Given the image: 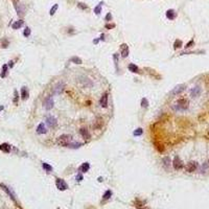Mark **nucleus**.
Instances as JSON below:
<instances>
[{"label": "nucleus", "mask_w": 209, "mask_h": 209, "mask_svg": "<svg viewBox=\"0 0 209 209\" xmlns=\"http://www.w3.org/2000/svg\"><path fill=\"white\" fill-rule=\"evenodd\" d=\"M135 207L137 209H150L148 207H145L144 202H142L141 200H139V199H136L135 200Z\"/></svg>", "instance_id": "9d476101"}, {"label": "nucleus", "mask_w": 209, "mask_h": 209, "mask_svg": "<svg viewBox=\"0 0 209 209\" xmlns=\"http://www.w3.org/2000/svg\"><path fill=\"white\" fill-rule=\"evenodd\" d=\"M101 4H102V2H100L98 5L96 6V8H94V13L96 14V15H99V14H100V11H101Z\"/></svg>", "instance_id": "c85d7f7f"}, {"label": "nucleus", "mask_w": 209, "mask_h": 209, "mask_svg": "<svg viewBox=\"0 0 209 209\" xmlns=\"http://www.w3.org/2000/svg\"><path fill=\"white\" fill-rule=\"evenodd\" d=\"M63 88H64V84H63V83H59L58 85L55 86V88H54V93L55 94H60L61 91L63 90Z\"/></svg>", "instance_id": "6ab92c4d"}, {"label": "nucleus", "mask_w": 209, "mask_h": 209, "mask_svg": "<svg viewBox=\"0 0 209 209\" xmlns=\"http://www.w3.org/2000/svg\"><path fill=\"white\" fill-rule=\"evenodd\" d=\"M8 44H9V43H8V41H5V40H4V41H3V46H2V47H3V48L8 47Z\"/></svg>", "instance_id": "37998d69"}, {"label": "nucleus", "mask_w": 209, "mask_h": 209, "mask_svg": "<svg viewBox=\"0 0 209 209\" xmlns=\"http://www.w3.org/2000/svg\"><path fill=\"white\" fill-rule=\"evenodd\" d=\"M190 93H191V96H193V97L199 96L201 94V88L200 87H194V88H192V90H191Z\"/></svg>", "instance_id": "f3484780"}, {"label": "nucleus", "mask_w": 209, "mask_h": 209, "mask_svg": "<svg viewBox=\"0 0 209 209\" xmlns=\"http://www.w3.org/2000/svg\"><path fill=\"white\" fill-rule=\"evenodd\" d=\"M120 50H121V57L122 58H127L129 55V46L127 44H122L120 46Z\"/></svg>", "instance_id": "6e6552de"}, {"label": "nucleus", "mask_w": 209, "mask_h": 209, "mask_svg": "<svg viewBox=\"0 0 209 209\" xmlns=\"http://www.w3.org/2000/svg\"><path fill=\"white\" fill-rule=\"evenodd\" d=\"M93 42H94V43H95V44H97V43H98V40H94Z\"/></svg>", "instance_id": "a18cd8bd"}, {"label": "nucleus", "mask_w": 209, "mask_h": 209, "mask_svg": "<svg viewBox=\"0 0 209 209\" xmlns=\"http://www.w3.org/2000/svg\"><path fill=\"white\" fill-rule=\"evenodd\" d=\"M82 145V143H69V148H72V149H76V148H80Z\"/></svg>", "instance_id": "473e14b6"}, {"label": "nucleus", "mask_w": 209, "mask_h": 209, "mask_svg": "<svg viewBox=\"0 0 209 209\" xmlns=\"http://www.w3.org/2000/svg\"><path fill=\"white\" fill-rule=\"evenodd\" d=\"M1 187L3 188V189H4V190H5L6 192H8V193H9V196H10V197H11V198H12V199H13L14 201H15V197H14V193H13V192H12V191H11V190L9 189V188H8V187H6L5 185H3V184H1Z\"/></svg>", "instance_id": "412c9836"}, {"label": "nucleus", "mask_w": 209, "mask_h": 209, "mask_svg": "<svg viewBox=\"0 0 209 209\" xmlns=\"http://www.w3.org/2000/svg\"><path fill=\"white\" fill-rule=\"evenodd\" d=\"M176 16H177V13L173 11V10H168L166 12V17L168 18L169 20H173L176 18Z\"/></svg>", "instance_id": "4468645a"}, {"label": "nucleus", "mask_w": 209, "mask_h": 209, "mask_svg": "<svg viewBox=\"0 0 209 209\" xmlns=\"http://www.w3.org/2000/svg\"><path fill=\"white\" fill-rule=\"evenodd\" d=\"M23 25V21L22 20H19V21H16L15 23H13V25H12V27L14 29H18V28H20L21 26Z\"/></svg>", "instance_id": "aec40b11"}, {"label": "nucleus", "mask_w": 209, "mask_h": 209, "mask_svg": "<svg viewBox=\"0 0 209 209\" xmlns=\"http://www.w3.org/2000/svg\"><path fill=\"white\" fill-rule=\"evenodd\" d=\"M28 89H27L26 87H22V89H21V97H22V99H27L28 98Z\"/></svg>", "instance_id": "f8f14e48"}, {"label": "nucleus", "mask_w": 209, "mask_h": 209, "mask_svg": "<svg viewBox=\"0 0 209 209\" xmlns=\"http://www.w3.org/2000/svg\"><path fill=\"white\" fill-rule=\"evenodd\" d=\"M188 106H189L188 100L185 99V98H181V99H179L177 101V103L172 108L175 109L176 111H185L186 109H188Z\"/></svg>", "instance_id": "f257e3e1"}, {"label": "nucleus", "mask_w": 209, "mask_h": 209, "mask_svg": "<svg viewBox=\"0 0 209 209\" xmlns=\"http://www.w3.org/2000/svg\"><path fill=\"white\" fill-rule=\"evenodd\" d=\"M6 72H8V65H3V66H2V73H1V78H5Z\"/></svg>", "instance_id": "7c9ffc66"}, {"label": "nucleus", "mask_w": 209, "mask_h": 209, "mask_svg": "<svg viewBox=\"0 0 209 209\" xmlns=\"http://www.w3.org/2000/svg\"><path fill=\"white\" fill-rule=\"evenodd\" d=\"M80 134L85 138V139H89L90 137H91V135H90V133H89V131L87 130V129H81L80 130Z\"/></svg>", "instance_id": "2eb2a0df"}, {"label": "nucleus", "mask_w": 209, "mask_h": 209, "mask_svg": "<svg viewBox=\"0 0 209 209\" xmlns=\"http://www.w3.org/2000/svg\"><path fill=\"white\" fill-rule=\"evenodd\" d=\"M197 168H198V163L196 161H189L185 166V169L188 172H193Z\"/></svg>", "instance_id": "39448f33"}, {"label": "nucleus", "mask_w": 209, "mask_h": 209, "mask_svg": "<svg viewBox=\"0 0 209 209\" xmlns=\"http://www.w3.org/2000/svg\"><path fill=\"white\" fill-rule=\"evenodd\" d=\"M172 166H173V168H175L176 170H179V169H182L183 168V162H182V160H181L178 156H176L175 158H173V161H172Z\"/></svg>", "instance_id": "20e7f679"}, {"label": "nucleus", "mask_w": 209, "mask_h": 209, "mask_svg": "<svg viewBox=\"0 0 209 209\" xmlns=\"http://www.w3.org/2000/svg\"><path fill=\"white\" fill-rule=\"evenodd\" d=\"M208 168V163H204L203 166H202V171H205Z\"/></svg>", "instance_id": "58836bf2"}, {"label": "nucleus", "mask_w": 209, "mask_h": 209, "mask_svg": "<svg viewBox=\"0 0 209 209\" xmlns=\"http://www.w3.org/2000/svg\"><path fill=\"white\" fill-rule=\"evenodd\" d=\"M192 44H193V41H192V40H191V41H190V42H188V43H187V44H186V46H185V47H186V48H189V47H190V46H191V45H192Z\"/></svg>", "instance_id": "a19ab883"}, {"label": "nucleus", "mask_w": 209, "mask_h": 209, "mask_svg": "<svg viewBox=\"0 0 209 209\" xmlns=\"http://www.w3.org/2000/svg\"><path fill=\"white\" fill-rule=\"evenodd\" d=\"M58 8H59V5H58V4H54V5L52 6V8H51V10H50V13H49L51 16H52V15H54V14H55V12H57Z\"/></svg>", "instance_id": "2f4dec72"}, {"label": "nucleus", "mask_w": 209, "mask_h": 209, "mask_svg": "<svg viewBox=\"0 0 209 209\" xmlns=\"http://www.w3.org/2000/svg\"><path fill=\"white\" fill-rule=\"evenodd\" d=\"M71 136L70 135H68V134H63L61 135L59 138H58V140H57V143L61 146H68L69 143L71 142Z\"/></svg>", "instance_id": "f03ea898"}, {"label": "nucleus", "mask_w": 209, "mask_h": 209, "mask_svg": "<svg viewBox=\"0 0 209 209\" xmlns=\"http://www.w3.org/2000/svg\"><path fill=\"white\" fill-rule=\"evenodd\" d=\"M182 47V41L181 40H176L175 41V44H173V48L175 49H178V48Z\"/></svg>", "instance_id": "bb28decb"}, {"label": "nucleus", "mask_w": 209, "mask_h": 209, "mask_svg": "<svg viewBox=\"0 0 209 209\" xmlns=\"http://www.w3.org/2000/svg\"><path fill=\"white\" fill-rule=\"evenodd\" d=\"M42 166H43V168L46 171H51L52 170V166L49 165V164H47V163H43V164H42Z\"/></svg>", "instance_id": "cd10ccee"}, {"label": "nucleus", "mask_w": 209, "mask_h": 209, "mask_svg": "<svg viewBox=\"0 0 209 209\" xmlns=\"http://www.w3.org/2000/svg\"><path fill=\"white\" fill-rule=\"evenodd\" d=\"M111 196H112V191H111V190H107L106 192L103 193L102 199H103V200H108V199L111 198Z\"/></svg>", "instance_id": "393cba45"}, {"label": "nucleus", "mask_w": 209, "mask_h": 209, "mask_svg": "<svg viewBox=\"0 0 209 209\" xmlns=\"http://www.w3.org/2000/svg\"><path fill=\"white\" fill-rule=\"evenodd\" d=\"M14 102L15 103H17L18 102V92L15 90V98H14Z\"/></svg>", "instance_id": "4c0bfd02"}, {"label": "nucleus", "mask_w": 209, "mask_h": 209, "mask_svg": "<svg viewBox=\"0 0 209 209\" xmlns=\"http://www.w3.org/2000/svg\"><path fill=\"white\" fill-rule=\"evenodd\" d=\"M89 168H90V164H89L88 162H85V163H83V164L81 165L80 170H81L82 172H87V171L89 170Z\"/></svg>", "instance_id": "a211bd4d"}, {"label": "nucleus", "mask_w": 209, "mask_h": 209, "mask_svg": "<svg viewBox=\"0 0 209 209\" xmlns=\"http://www.w3.org/2000/svg\"><path fill=\"white\" fill-rule=\"evenodd\" d=\"M82 180H83V175H82V173H78V176H76V181L81 182Z\"/></svg>", "instance_id": "e433bc0d"}, {"label": "nucleus", "mask_w": 209, "mask_h": 209, "mask_svg": "<svg viewBox=\"0 0 209 209\" xmlns=\"http://www.w3.org/2000/svg\"><path fill=\"white\" fill-rule=\"evenodd\" d=\"M129 70L131 72H138V67L135 64H130L129 65Z\"/></svg>", "instance_id": "b1692460"}, {"label": "nucleus", "mask_w": 209, "mask_h": 209, "mask_svg": "<svg viewBox=\"0 0 209 209\" xmlns=\"http://www.w3.org/2000/svg\"><path fill=\"white\" fill-rule=\"evenodd\" d=\"M208 163H209V162H208Z\"/></svg>", "instance_id": "09e8293b"}, {"label": "nucleus", "mask_w": 209, "mask_h": 209, "mask_svg": "<svg viewBox=\"0 0 209 209\" xmlns=\"http://www.w3.org/2000/svg\"><path fill=\"white\" fill-rule=\"evenodd\" d=\"M141 107H142V108H148V107H149V100L146 99L145 97L141 99Z\"/></svg>", "instance_id": "c756f323"}, {"label": "nucleus", "mask_w": 209, "mask_h": 209, "mask_svg": "<svg viewBox=\"0 0 209 209\" xmlns=\"http://www.w3.org/2000/svg\"><path fill=\"white\" fill-rule=\"evenodd\" d=\"M114 26H115L114 24H112V25H110V24H107V25H106V28H113Z\"/></svg>", "instance_id": "79ce46f5"}, {"label": "nucleus", "mask_w": 209, "mask_h": 209, "mask_svg": "<svg viewBox=\"0 0 209 209\" xmlns=\"http://www.w3.org/2000/svg\"><path fill=\"white\" fill-rule=\"evenodd\" d=\"M78 6H79L80 9H82V10H87V5H85L84 3H79Z\"/></svg>", "instance_id": "c9c22d12"}, {"label": "nucleus", "mask_w": 209, "mask_h": 209, "mask_svg": "<svg viewBox=\"0 0 209 209\" xmlns=\"http://www.w3.org/2000/svg\"><path fill=\"white\" fill-rule=\"evenodd\" d=\"M184 90H185V85H179V86H177V87L171 91V94H172V95L180 94L181 92H183Z\"/></svg>", "instance_id": "1a4fd4ad"}, {"label": "nucleus", "mask_w": 209, "mask_h": 209, "mask_svg": "<svg viewBox=\"0 0 209 209\" xmlns=\"http://www.w3.org/2000/svg\"><path fill=\"white\" fill-rule=\"evenodd\" d=\"M103 37H104L103 34H101V36H100V40H102V41H103V40H104V38H103Z\"/></svg>", "instance_id": "c03bdc74"}, {"label": "nucleus", "mask_w": 209, "mask_h": 209, "mask_svg": "<svg viewBox=\"0 0 209 209\" xmlns=\"http://www.w3.org/2000/svg\"><path fill=\"white\" fill-rule=\"evenodd\" d=\"M163 164H164V166L167 168V167L170 165V158L169 157H164L163 158Z\"/></svg>", "instance_id": "5701e85b"}, {"label": "nucleus", "mask_w": 209, "mask_h": 209, "mask_svg": "<svg viewBox=\"0 0 209 209\" xmlns=\"http://www.w3.org/2000/svg\"><path fill=\"white\" fill-rule=\"evenodd\" d=\"M55 185H57L58 189L61 190V191H64L68 188L67 183L65 182V180H63V179H57V181H55Z\"/></svg>", "instance_id": "7ed1b4c3"}, {"label": "nucleus", "mask_w": 209, "mask_h": 209, "mask_svg": "<svg viewBox=\"0 0 209 209\" xmlns=\"http://www.w3.org/2000/svg\"><path fill=\"white\" fill-rule=\"evenodd\" d=\"M111 19H112V15H111V13H108V14H107V16H106V20L109 21V20H111Z\"/></svg>", "instance_id": "ea45409f"}, {"label": "nucleus", "mask_w": 209, "mask_h": 209, "mask_svg": "<svg viewBox=\"0 0 209 209\" xmlns=\"http://www.w3.org/2000/svg\"><path fill=\"white\" fill-rule=\"evenodd\" d=\"M100 106L102 108H107L108 107V94L107 93H104L101 96V98H100Z\"/></svg>", "instance_id": "9b49d317"}, {"label": "nucleus", "mask_w": 209, "mask_h": 209, "mask_svg": "<svg viewBox=\"0 0 209 209\" xmlns=\"http://www.w3.org/2000/svg\"><path fill=\"white\" fill-rule=\"evenodd\" d=\"M0 150H1V145H0Z\"/></svg>", "instance_id": "de8ad7c7"}, {"label": "nucleus", "mask_w": 209, "mask_h": 209, "mask_svg": "<svg viewBox=\"0 0 209 209\" xmlns=\"http://www.w3.org/2000/svg\"><path fill=\"white\" fill-rule=\"evenodd\" d=\"M70 62L74 63V64H82V60L80 58H78V57H72L70 59Z\"/></svg>", "instance_id": "a878e982"}, {"label": "nucleus", "mask_w": 209, "mask_h": 209, "mask_svg": "<svg viewBox=\"0 0 209 209\" xmlns=\"http://www.w3.org/2000/svg\"><path fill=\"white\" fill-rule=\"evenodd\" d=\"M46 123H47V125L49 128H54L55 125H57V119H55L54 117H52V116H48L46 118Z\"/></svg>", "instance_id": "423d86ee"}, {"label": "nucleus", "mask_w": 209, "mask_h": 209, "mask_svg": "<svg viewBox=\"0 0 209 209\" xmlns=\"http://www.w3.org/2000/svg\"><path fill=\"white\" fill-rule=\"evenodd\" d=\"M44 106H45L46 110H50V109H52V107H53V99H52V97H50V96H48V97H47V98L45 99Z\"/></svg>", "instance_id": "0eeeda50"}, {"label": "nucleus", "mask_w": 209, "mask_h": 209, "mask_svg": "<svg viewBox=\"0 0 209 209\" xmlns=\"http://www.w3.org/2000/svg\"><path fill=\"white\" fill-rule=\"evenodd\" d=\"M1 150L5 153H9L11 151V146L8 143H3V144H1Z\"/></svg>", "instance_id": "4be33fe9"}, {"label": "nucleus", "mask_w": 209, "mask_h": 209, "mask_svg": "<svg viewBox=\"0 0 209 209\" xmlns=\"http://www.w3.org/2000/svg\"><path fill=\"white\" fill-rule=\"evenodd\" d=\"M15 8L17 10V13H18L19 16H23L24 15V8L21 5V3H15Z\"/></svg>", "instance_id": "ddd939ff"}, {"label": "nucleus", "mask_w": 209, "mask_h": 209, "mask_svg": "<svg viewBox=\"0 0 209 209\" xmlns=\"http://www.w3.org/2000/svg\"><path fill=\"white\" fill-rule=\"evenodd\" d=\"M142 132H143L142 129L139 128V129H137L136 131H134V135H135V136H140V135L142 134Z\"/></svg>", "instance_id": "f704fd0d"}, {"label": "nucleus", "mask_w": 209, "mask_h": 209, "mask_svg": "<svg viewBox=\"0 0 209 209\" xmlns=\"http://www.w3.org/2000/svg\"><path fill=\"white\" fill-rule=\"evenodd\" d=\"M23 34H24L25 37H28V36H29V34H30V28H29V27H25Z\"/></svg>", "instance_id": "72a5a7b5"}, {"label": "nucleus", "mask_w": 209, "mask_h": 209, "mask_svg": "<svg viewBox=\"0 0 209 209\" xmlns=\"http://www.w3.org/2000/svg\"><path fill=\"white\" fill-rule=\"evenodd\" d=\"M10 66H11V67H13V61H11V62H10Z\"/></svg>", "instance_id": "49530a36"}, {"label": "nucleus", "mask_w": 209, "mask_h": 209, "mask_svg": "<svg viewBox=\"0 0 209 209\" xmlns=\"http://www.w3.org/2000/svg\"><path fill=\"white\" fill-rule=\"evenodd\" d=\"M46 128H45V125L44 123H40L38 125V128H37V133L38 134H45L46 133Z\"/></svg>", "instance_id": "dca6fc26"}]
</instances>
